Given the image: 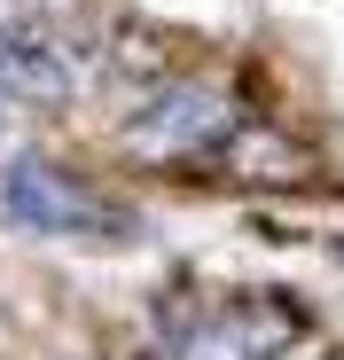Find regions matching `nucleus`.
Wrapping results in <instances>:
<instances>
[{"instance_id":"obj_1","label":"nucleus","mask_w":344,"mask_h":360,"mask_svg":"<svg viewBox=\"0 0 344 360\" xmlns=\"http://www.w3.org/2000/svg\"><path fill=\"white\" fill-rule=\"evenodd\" d=\"M305 337V306L290 290H227L164 314V360H282Z\"/></svg>"},{"instance_id":"obj_2","label":"nucleus","mask_w":344,"mask_h":360,"mask_svg":"<svg viewBox=\"0 0 344 360\" xmlns=\"http://www.w3.org/2000/svg\"><path fill=\"white\" fill-rule=\"evenodd\" d=\"M0 212L32 235H71V243H133V212L118 196H102L86 172L55 165L39 149H24L8 172H0Z\"/></svg>"},{"instance_id":"obj_3","label":"nucleus","mask_w":344,"mask_h":360,"mask_svg":"<svg viewBox=\"0 0 344 360\" xmlns=\"http://www.w3.org/2000/svg\"><path fill=\"white\" fill-rule=\"evenodd\" d=\"M243 134V102L211 86V79H180V86H164L149 110H133V126L118 134V149L133 165H211L227 157Z\"/></svg>"},{"instance_id":"obj_4","label":"nucleus","mask_w":344,"mask_h":360,"mask_svg":"<svg viewBox=\"0 0 344 360\" xmlns=\"http://www.w3.org/2000/svg\"><path fill=\"white\" fill-rule=\"evenodd\" d=\"M0 102H8V94H0Z\"/></svg>"}]
</instances>
